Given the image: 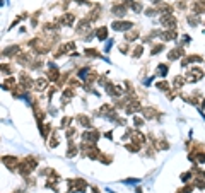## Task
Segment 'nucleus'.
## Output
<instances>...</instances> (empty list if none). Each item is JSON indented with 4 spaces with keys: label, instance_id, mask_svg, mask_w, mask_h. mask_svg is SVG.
<instances>
[{
    "label": "nucleus",
    "instance_id": "20",
    "mask_svg": "<svg viewBox=\"0 0 205 193\" xmlns=\"http://www.w3.org/2000/svg\"><path fill=\"white\" fill-rule=\"evenodd\" d=\"M132 9H133V10H135V12H140V4H132Z\"/></svg>",
    "mask_w": 205,
    "mask_h": 193
},
{
    "label": "nucleus",
    "instance_id": "8",
    "mask_svg": "<svg viewBox=\"0 0 205 193\" xmlns=\"http://www.w3.org/2000/svg\"><path fill=\"white\" fill-rule=\"evenodd\" d=\"M142 115L145 118H149V120L156 116V113H154V110H152V108H145V110H142Z\"/></svg>",
    "mask_w": 205,
    "mask_h": 193
},
{
    "label": "nucleus",
    "instance_id": "16",
    "mask_svg": "<svg viewBox=\"0 0 205 193\" xmlns=\"http://www.w3.org/2000/svg\"><path fill=\"white\" fill-rule=\"evenodd\" d=\"M125 10H127V9L123 7V5H118V7H113V12H115V14H125Z\"/></svg>",
    "mask_w": 205,
    "mask_h": 193
},
{
    "label": "nucleus",
    "instance_id": "4",
    "mask_svg": "<svg viewBox=\"0 0 205 193\" xmlns=\"http://www.w3.org/2000/svg\"><path fill=\"white\" fill-rule=\"evenodd\" d=\"M137 111H142V108H140V103H138V101H133L132 104H128V106H127V115H133V113H137Z\"/></svg>",
    "mask_w": 205,
    "mask_h": 193
},
{
    "label": "nucleus",
    "instance_id": "7",
    "mask_svg": "<svg viewBox=\"0 0 205 193\" xmlns=\"http://www.w3.org/2000/svg\"><path fill=\"white\" fill-rule=\"evenodd\" d=\"M186 82V79H184L183 75H178V77H174V87H181V86H183V84Z\"/></svg>",
    "mask_w": 205,
    "mask_h": 193
},
{
    "label": "nucleus",
    "instance_id": "3",
    "mask_svg": "<svg viewBox=\"0 0 205 193\" xmlns=\"http://www.w3.org/2000/svg\"><path fill=\"white\" fill-rule=\"evenodd\" d=\"M179 56H184L183 48H174V50H171L169 53H168V58H169V60H178Z\"/></svg>",
    "mask_w": 205,
    "mask_h": 193
},
{
    "label": "nucleus",
    "instance_id": "6",
    "mask_svg": "<svg viewBox=\"0 0 205 193\" xmlns=\"http://www.w3.org/2000/svg\"><path fill=\"white\" fill-rule=\"evenodd\" d=\"M186 19H188V24H190V26H193V28L200 24V19H198V15H195V14H193V15H188Z\"/></svg>",
    "mask_w": 205,
    "mask_h": 193
},
{
    "label": "nucleus",
    "instance_id": "12",
    "mask_svg": "<svg viewBox=\"0 0 205 193\" xmlns=\"http://www.w3.org/2000/svg\"><path fill=\"white\" fill-rule=\"evenodd\" d=\"M156 86H157V87H159L161 91H168V89H169V84L166 82V80H161V82H157Z\"/></svg>",
    "mask_w": 205,
    "mask_h": 193
},
{
    "label": "nucleus",
    "instance_id": "11",
    "mask_svg": "<svg viewBox=\"0 0 205 193\" xmlns=\"http://www.w3.org/2000/svg\"><path fill=\"white\" fill-rule=\"evenodd\" d=\"M19 51V46H10V48H7L4 51V55H14V53H17Z\"/></svg>",
    "mask_w": 205,
    "mask_h": 193
},
{
    "label": "nucleus",
    "instance_id": "10",
    "mask_svg": "<svg viewBox=\"0 0 205 193\" xmlns=\"http://www.w3.org/2000/svg\"><path fill=\"white\" fill-rule=\"evenodd\" d=\"M97 38H99V39H106V38H108V31H106V28H99L97 29Z\"/></svg>",
    "mask_w": 205,
    "mask_h": 193
},
{
    "label": "nucleus",
    "instance_id": "2",
    "mask_svg": "<svg viewBox=\"0 0 205 193\" xmlns=\"http://www.w3.org/2000/svg\"><path fill=\"white\" fill-rule=\"evenodd\" d=\"M132 26H133V24L128 21H115L111 28L115 29V31H127V29H130Z\"/></svg>",
    "mask_w": 205,
    "mask_h": 193
},
{
    "label": "nucleus",
    "instance_id": "19",
    "mask_svg": "<svg viewBox=\"0 0 205 193\" xmlns=\"http://www.w3.org/2000/svg\"><path fill=\"white\" fill-rule=\"evenodd\" d=\"M133 123H135V126H142L144 120H142V118H138V116H135V118H133Z\"/></svg>",
    "mask_w": 205,
    "mask_h": 193
},
{
    "label": "nucleus",
    "instance_id": "9",
    "mask_svg": "<svg viewBox=\"0 0 205 193\" xmlns=\"http://www.w3.org/2000/svg\"><path fill=\"white\" fill-rule=\"evenodd\" d=\"M34 87H36L38 91L45 89V87H46V80H45V79H38V80L34 82Z\"/></svg>",
    "mask_w": 205,
    "mask_h": 193
},
{
    "label": "nucleus",
    "instance_id": "17",
    "mask_svg": "<svg viewBox=\"0 0 205 193\" xmlns=\"http://www.w3.org/2000/svg\"><path fill=\"white\" fill-rule=\"evenodd\" d=\"M164 50V45L161 43V45H156L154 48H152V55H156V53H159V51H163Z\"/></svg>",
    "mask_w": 205,
    "mask_h": 193
},
{
    "label": "nucleus",
    "instance_id": "14",
    "mask_svg": "<svg viewBox=\"0 0 205 193\" xmlns=\"http://www.w3.org/2000/svg\"><path fill=\"white\" fill-rule=\"evenodd\" d=\"M157 69H159V75H163V77H164L166 74H168V65H164V63H161Z\"/></svg>",
    "mask_w": 205,
    "mask_h": 193
},
{
    "label": "nucleus",
    "instance_id": "15",
    "mask_svg": "<svg viewBox=\"0 0 205 193\" xmlns=\"http://www.w3.org/2000/svg\"><path fill=\"white\" fill-rule=\"evenodd\" d=\"M193 188H195V185H186L184 188H181L178 193H191L193 192Z\"/></svg>",
    "mask_w": 205,
    "mask_h": 193
},
{
    "label": "nucleus",
    "instance_id": "13",
    "mask_svg": "<svg viewBox=\"0 0 205 193\" xmlns=\"http://www.w3.org/2000/svg\"><path fill=\"white\" fill-rule=\"evenodd\" d=\"M179 178H181V181H183V183H190V179H191V173H190V171H188V173H183V174H181Z\"/></svg>",
    "mask_w": 205,
    "mask_h": 193
},
{
    "label": "nucleus",
    "instance_id": "1",
    "mask_svg": "<svg viewBox=\"0 0 205 193\" xmlns=\"http://www.w3.org/2000/svg\"><path fill=\"white\" fill-rule=\"evenodd\" d=\"M161 24H163V26H166L168 29H174V28H176V19H174L173 15L166 14V15H163V17H161Z\"/></svg>",
    "mask_w": 205,
    "mask_h": 193
},
{
    "label": "nucleus",
    "instance_id": "5",
    "mask_svg": "<svg viewBox=\"0 0 205 193\" xmlns=\"http://www.w3.org/2000/svg\"><path fill=\"white\" fill-rule=\"evenodd\" d=\"M186 60H188V63H202L204 62V58L200 55H190V56H186Z\"/></svg>",
    "mask_w": 205,
    "mask_h": 193
},
{
    "label": "nucleus",
    "instance_id": "18",
    "mask_svg": "<svg viewBox=\"0 0 205 193\" xmlns=\"http://www.w3.org/2000/svg\"><path fill=\"white\" fill-rule=\"evenodd\" d=\"M142 51H144V46H142V45H138V46L135 48V51H133V56H135V58H138Z\"/></svg>",
    "mask_w": 205,
    "mask_h": 193
}]
</instances>
